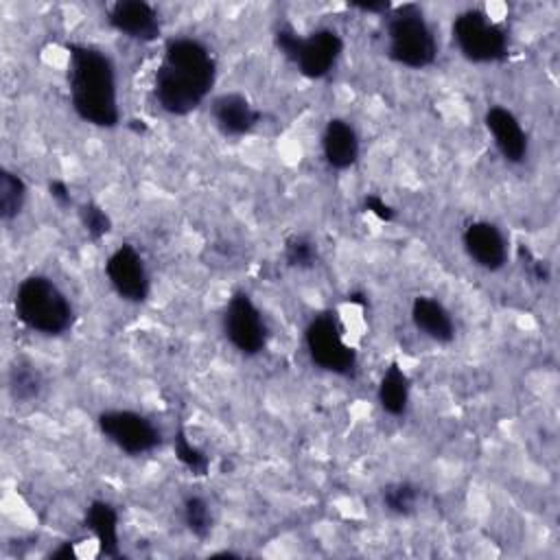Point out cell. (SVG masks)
<instances>
[{"mask_svg":"<svg viewBox=\"0 0 560 560\" xmlns=\"http://www.w3.org/2000/svg\"><path fill=\"white\" fill-rule=\"evenodd\" d=\"M223 335L230 341V346L245 354L256 357L267 348L269 341V326L265 322L262 311L256 306L249 293L236 291L228 300L223 308Z\"/></svg>","mask_w":560,"mask_h":560,"instance_id":"8","label":"cell"},{"mask_svg":"<svg viewBox=\"0 0 560 560\" xmlns=\"http://www.w3.org/2000/svg\"><path fill=\"white\" fill-rule=\"evenodd\" d=\"M79 221L92 241H101L112 232V219L96 201H85L79 206Z\"/></svg>","mask_w":560,"mask_h":560,"instance_id":"24","label":"cell"},{"mask_svg":"<svg viewBox=\"0 0 560 560\" xmlns=\"http://www.w3.org/2000/svg\"><path fill=\"white\" fill-rule=\"evenodd\" d=\"M378 405L385 413L400 418L407 411L409 405V378L405 374V370L398 363H392L378 383Z\"/></svg>","mask_w":560,"mask_h":560,"instance_id":"18","label":"cell"},{"mask_svg":"<svg viewBox=\"0 0 560 560\" xmlns=\"http://www.w3.org/2000/svg\"><path fill=\"white\" fill-rule=\"evenodd\" d=\"M182 521L197 540H206L212 532V510L208 501L199 494H188L182 503Z\"/></svg>","mask_w":560,"mask_h":560,"instance_id":"22","label":"cell"},{"mask_svg":"<svg viewBox=\"0 0 560 560\" xmlns=\"http://www.w3.org/2000/svg\"><path fill=\"white\" fill-rule=\"evenodd\" d=\"M85 527L96 538L98 551L107 558L120 556L118 542V512L109 501L94 499L85 510Z\"/></svg>","mask_w":560,"mask_h":560,"instance_id":"17","label":"cell"},{"mask_svg":"<svg viewBox=\"0 0 560 560\" xmlns=\"http://www.w3.org/2000/svg\"><path fill=\"white\" fill-rule=\"evenodd\" d=\"M453 42L464 59L472 63H497L508 57V33L481 9L462 11L451 26Z\"/></svg>","mask_w":560,"mask_h":560,"instance_id":"6","label":"cell"},{"mask_svg":"<svg viewBox=\"0 0 560 560\" xmlns=\"http://www.w3.org/2000/svg\"><path fill=\"white\" fill-rule=\"evenodd\" d=\"M350 7H354V9H359V11H363V13H387L392 7H389V2H352Z\"/></svg>","mask_w":560,"mask_h":560,"instance_id":"29","label":"cell"},{"mask_svg":"<svg viewBox=\"0 0 560 560\" xmlns=\"http://www.w3.org/2000/svg\"><path fill=\"white\" fill-rule=\"evenodd\" d=\"M74 556V551H72V542H66V545H61L57 551H52L50 553V558H72Z\"/></svg>","mask_w":560,"mask_h":560,"instance_id":"30","label":"cell"},{"mask_svg":"<svg viewBox=\"0 0 560 560\" xmlns=\"http://www.w3.org/2000/svg\"><path fill=\"white\" fill-rule=\"evenodd\" d=\"M518 256L523 260V271L525 276L532 280V282H538V284H547L551 280V267L545 258H538L532 249L527 247H518Z\"/></svg>","mask_w":560,"mask_h":560,"instance_id":"26","label":"cell"},{"mask_svg":"<svg viewBox=\"0 0 560 560\" xmlns=\"http://www.w3.org/2000/svg\"><path fill=\"white\" fill-rule=\"evenodd\" d=\"M68 92L74 114L103 129L120 122L116 68L107 52L90 44H68Z\"/></svg>","mask_w":560,"mask_h":560,"instance_id":"2","label":"cell"},{"mask_svg":"<svg viewBox=\"0 0 560 560\" xmlns=\"http://www.w3.org/2000/svg\"><path fill=\"white\" fill-rule=\"evenodd\" d=\"M411 322L424 337L435 343H451L455 339V322L448 308L431 295L413 298Z\"/></svg>","mask_w":560,"mask_h":560,"instance_id":"16","label":"cell"},{"mask_svg":"<svg viewBox=\"0 0 560 560\" xmlns=\"http://www.w3.org/2000/svg\"><path fill=\"white\" fill-rule=\"evenodd\" d=\"M363 206H365V210L368 212H372L376 219H381V221H394L396 219V210L383 199V197H378V195H365V199H363Z\"/></svg>","mask_w":560,"mask_h":560,"instance_id":"27","label":"cell"},{"mask_svg":"<svg viewBox=\"0 0 560 560\" xmlns=\"http://www.w3.org/2000/svg\"><path fill=\"white\" fill-rule=\"evenodd\" d=\"M359 136L346 118H330L322 133V153L332 171H346L359 160Z\"/></svg>","mask_w":560,"mask_h":560,"instance_id":"15","label":"cell"},{"mask_svg":"<svg viewBox=\"0 0 560 560\" xmlns=\"http://www.w3.org/2000/svg\"><path fill=\"white\" fill-rule=\"evenodd\" d=\"M173 451H175L177 462H179L188 472H192V475H197V477H203V475L208 472V468H210V457H208L199 446H195V444L188 440V435H186L184 429H177V433H175V438H173Z\"/></svg>","mask_w":560,"mask_h":560,"instance_id":"23","label":"cell"},{"mask_svg":"<svg viewBox=\"0 0 560 560\" xmlns=\"http://www.w3.org/2000/svg\"><path fill=\"white\" fill-rule=\"evenodd\" d=\"M9 394L15 402H31L42 392V374L28 361H15L9 370Z\"/></svg>","mask_w":560,"mask_h":560,"instance_id":"19","label":"cell"},{"mask_svg":"<svg viewBox=\"0 0 560 560\" xmlns=\"http://www.w3.org/2000/svg\"><path fill=\"white\" fill-rule=\"evenodd\" d=\"M96 424L101 433L129 457L147 455L162 444V433L153 420L133 409L101 411Z\"/></svg>","mask_w":560,"mask_h":560,"instance_id":"9","label":"cell"},{"mask_svg":"<svg viewBox=\"0 0 560 560\" xmlns=\"http://www.w3.org/2000/svg\"><path fill=\"white\" fill-rule=\"evenodd\" d=\"M105 276L112 284V289L122 298L125 302L140 304L151 293V278L144 265L142 254L129 245H118L105 260Z\"/></svg>","mask_w":560,"mask_h":560,"instance_id":"10","label":"cell"},{"mask_svg":"<svg viewBox=\"0 0 560 560\" xmlns=\"http://www.w3.org/2000/svg\"><path fill=\"white\" fill-rule=\"evenodd\" d=\"M486 129L490 131L497 151L510 164H521L527 160L529 140L527 133L516 118V114L503 105H492L483 114Z\"/></svg>","mask_w":560,"mask_h":560,"instance_id":"13","label":"cell"},{"mask_svg":"<svg viewBox=\"0 0 560 560\" xmlns=\"http://www.w3.org/2000/svg\"><path fill=\"white\" fill-rule=\"evenodd\" d=\"M210 114L217 129L225 138H243L247 136L258 122L260 112L252 105V101L241 92H223L217 94L210 103Z\"/></svg>","mask_w":560,"mask_h":560,"instance_id":"14","label":"cell"},{"mask_svg":"<svg viewBox=\"0 0 560 560\" xmlns=\"http://www.w3.org/2000/svg\"><path fill=\"white\" fill-rule=\"evenodd\" d=\"M387 55L411 70L429 68L438 59V39L418 4H402L389 13Z\"/></svg>","mask_w":560,"mask_h":560,"instance_id":"4","label":"cell"},{"mask_svg":"<svg viewBox=\"0 0 560 560\" xmlns=\"http://www.w3.org/2000/svg\"><path fill=\"white\" fill-rule=\"evenodd\" d=\"M217 81V59L197 37H171L153 74V98L162 112L186 116L210 94Z\"/></svg>","mask_w":560,"mask_h":560,"instance_id":"1","label":"cell"},{"mask_svg":"<svg viewBox=\"0 0 560 560\" xmlns=\"http://www.w3.org/2000/svg\"><path fill=\"white\" fill-rule=\"evenodd\" d=\"M24 201H26L24 179L13 171L2 168L0 171V219L4 223L13 221L22 212Z\"/></svg>","mask_w":560,"mask_h":560,"instance_id":"20","label":"cell"},{"mask_svg":"<svg viewBox=\"0 0 560 560\" xmlns=\"http://www.w3.org/2000/svg\"><path fill=\"white\" fill-rule=\"evenodd\" d=\"M381 501L387 512L396 516H409L416 512L420 501V488L411 481H394L381 490Z\"/></svg>","mask_w":560,"mask_h":560,"instance_id":"21","label":"cell"},{"mask_svg":"<svg viewBox=\"0 0 560 560\" xmlns=\"http://www.w3.org/2000/svg\"><path fill=\"white\" fill-rule=\"evenodd\" d=\"M109 26L136 42H153L162 33L160 13L144 0H118L107 11Z\"/></svg>","mask_w":560,"mask_h":560,"instance_id":"12","label":"cell"},{"mask_svg":"<svg viewBox=\"0 0 560 560\" xmlns=\"http://www.w3.org/2000/svg\"><path fill=\"white\" fill-rule=\"evenodd\" d=\"M284 260L293 269H311L317 262V245L308 236L295 234L284 243Z\"/></svg>","mask_w":560,"mask_h":560,"instance_id":"25","label":"cell"},{"mask_svg":"<svg viewBox=\"0 0 560 560\" xmlns=\"http://www.w3.org/2000/svg\"><path fill=\"white\" fill-rule=\"evenodd\" d=\"M48 192H50V199L61 206V208H68L72 203V197H70V188L66 182L61 179H50L48 182Z\"/></svg>","mask_w":560,"mask_h":560,"instance_id":"28","label":"cell"},{"mask_svg":"<svg viewBox=\"0 0 560 560\" xmlns=\"http://www.w3.org/2000/svg\"><path fill=\"white\" fill-rule=\"evenodd\" d=\"M278 50L295 63L306 79H324L337 66L343 52V39L335 28H315L300 35L291 26H278L273 33Z\"/></svg>","mask_w":560,"mask_h":560,"instance_id":"5","label":"cell"},{"mask_svg":"<svg viewBox=\"0 0 560 560\" xmlns=\"http://www.w3.org/2000/svg\"><path fill=\"white\" fill-rule=\"evenodd\" d=\"M462 245L468 254V258L486 269V271H499L508 262V241L492 221H472L462 232Z\"/></svg>","mask_w":560,"mask_h":560,"instance_id":"11","label":"cell"},{"mask_svg":"<svg viewBox=\"0 0 560 560\" xmlns=\"http://www.w3.org/2000/svg\"><path fill=\"white\" fill-rule=\"evenodd\" d=\"M304 343L311 361L324 372L350 376L357 370V352L343 339V330L335 313L315 315L304 330Z\"/></svg>","mask_w":560,"mask_h":560,"instance_id":"7","label":"cell"},{"mask_svg":"<svg viewBox=\"0 0 560 560\" xmlns=\"http://www.w3.org/2000/svg\"><path fill=\"white\" fill-rule=\"evenodd\" d=\"M15 317L33 332L59 337L74 324V308L68 295L42 273L24 278L13 295Z\"/></svg>","mask_w":560,"mask_h":560,"instance_id":"3","label":"cell"}]
</instances>
